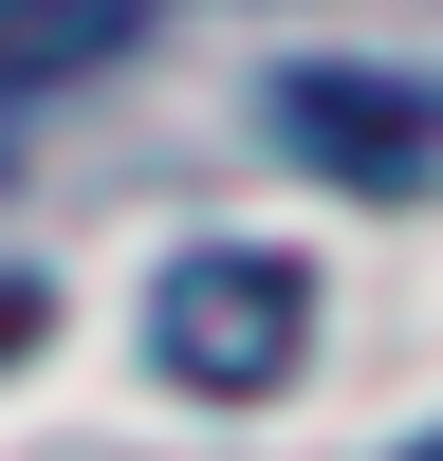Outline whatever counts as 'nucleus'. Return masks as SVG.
I'll use <instances>...</instances> for the list:
<instances>
[{"instance_id":"1","label":"nucleus","mask_w":443,"mask_h":461,"mask_svg":"<svg viewBox=\"0 0 443 461\" xmlns=\"http://www.w3.org/2000/svg\"><path fill=\"white\" fill-rule=\"evenodd\" d=\"M295 351H314V277L277 240H185L167 258V295H148V369L167 388L258 406V388H295Z\"/></svg>"},{"instance_id":"2","label":"nucleus","mask_w":443,"mask_h":461,"mask_svg":"<svg viewBox=\"0 0 443 461\" xmlns=\"http://www.w3.org/2000/svg\"><path fill=\"white\" fill-rule=\"evenodd\" d=\"M277 148L332 185H425L443 167V93H388V74H295L277 93Z\"/></svg>"},{"instance_id":"3","label":"nucleus","mask_w":443,"mask_h":461,"mask_svg":"<svg viewBox=\"0 0 443 461\" xmlns=\"http://www.w3.org/2000/svg\"><path fill=\"white\" fill-rule=\"evenodd\" d=\"M37 314H56V295H37V277H0V351H37Z\"/></svg>"}]
</instances>
